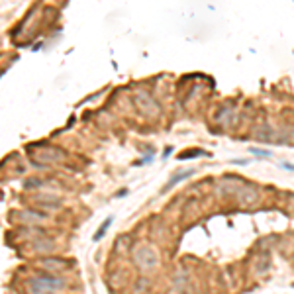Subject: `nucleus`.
I'll list each match as a JSON object with an SVG mask.
<instances>
[{"mask_svg":"<svg viewBox=\"0 0 294 294\" xmlns=\"http://www.w3.org/2000/svg\"><path fill=\"white\" fill-rule=\"evenodd\" d=\"M192 173H194L192 169H186V171H182V173H178V175H175V176H173V178L169 180V184H167V186H165V188H163V190H171V188H173V186H175L176 182H180V180H184V178H186V176H190Z\"/></svg>","mask_w":294,"mask_h":294,"instance_id":"3","label":"nucleus"},{"mask_svg":"<svg viewBox=\"0 0 294 294\" xmlns=\"http://www.w3.org/2000/svg\"><path fill=\"white\" fill-rule=\"evenodd\" d=\"M63 285H65V281L53 279V277H42V279H34V281H32V289H34L36 294H45V293L59 291Z\"/></svg>","mask_w":294,"mask_h":294,"instance_id":"1","label":"nucleus"},{"mask_svg":"<svg viewBox=\"0 0 294 294\" xmlns=\"http://www.w3.org/2000/svg\"><path fill=\"white\" fill-rule=\"evenodd\" d=\"M133 261H135V265L141 267V269H153V267L157 265V255H155V251H153L151 247L143 245V247H137V249H135Z\"/></svg>","mask_w":294,"mask_h":294,"instance_id":"2","label":"nucleus"},{"mask_svg":"<svg viewBox=\"0 0 294 294\" xmlns=\"http://www.w3.org/2000/svg\"><path fill=\"white\" fill-rule=\"evenodd\" d=\"M110 224H112V216H108V218L104 220V224H102V226L98 228V232L94 234V241H100V237H102V235H104V234L108 232V228H110Z\"/></svg>","mask_w":294,"mask_h":294,"instance_id":"4","label":"nucleus"}]
</instances>
